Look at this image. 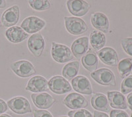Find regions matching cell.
<instances>
[{
	"instance_id": "5bb4252c",
	"label": "cell",
	"mask_w": 132,
	"mask_h": 117,
	"mask_svg": "<svg viewBox=\"0 0 132 117\" xmlns=\"http://www.w3.org/2000/svg\"><path fill=\"white\" fill-rule=\"evenodd\" d=\"M25 89L27 91L34 92L35 93L47 92L49 90L48 82L45 78L41 76H35L30 78Z\"/></svg>"
},
{
	"instance_id": "836d02e7",
	"label": "cell",
	"mask_w": 132,
	"mask_h": 117,
	"mask_svg": "<svg viewBox=\"0 0 132 117\" xmlns=\"http://www.w3.org/2000/svg\"><path fill=\"white\" fill-rule=\"evenodd\" d=\"M5 6H6L5 1H4V0H0V9L5 7Z\"/></svg>"
},
{
	"instance_id": "484cf974",
	"label": "cell",
	"mask_w": 132,
	"mask_h": 117,
	"mask_svg": "<svg viewBox=\"0 0 132 117\" xmlns=\"http://www.w3.org/2000/svg\"><path fill=\"white\" fill-rule=\"evenodd\" d=\"M121 92L123 95L132 92V75L128 76L123 80L121 85Z\"/></svg>"
},
{
	"instance_id": "4fadbf2b",
	"label": "cell",
	"mask_w": 132,
	"mask_h": 117,
	"mask_svg": "<svg viewBox=\"0 0 132 117\" xmlns=\"http://www.w3.org/2000/svg\"><path fill=\"white\" fill-rule=\"evenodd\" d=\"M67 7L69 13L76 17H82L88 13L90 8L89 3L85 1H68Z\"/></svg>"
},
{
	"instance_id": "cb8c5ba5",
	"label": "cell",
	"mask_w": 132,
	"mask_h": 117,
	"mask_svg": "<svg viewBox=\"0 0 132 117\" xmlns=\"http://www.w3.org/2000/svg\"><path fill=\"white\" fill-rule=\"evenodd\" d=\"M118 70L121 78H126L132 71V59L126 58L120 61L118 65Z\"/></svg>"
},
{
	"instance_id": "d590c367",
	"label": "cell",
	"mask_w": 132,
	"mask_h": 117,
	"mask_svg": "<svg viewBox=\"0 0 132 117\" xmlns=\"http://www.w3.org/2000/svg\"><path fill=\"white\" fill-rule=\"evenodd\" d=\"M2 22L0 21V28L2 27Z\"/></svg>"
},
{
	"instance_id": "1f68e13d",
	"label": "cell",
	"mask_w": 132,
	"mask_h": 117,
	"mask_svg": "<svg viewBox=\"0 0 132 117\" xmlns=\"http://www.w3.org/2000/svg\"><path fill=\"white\" fill-rule=\"evenodd\" d=\"M127 105H128V107H129V109L132 111V92L129 93V95L127 97Z\"/></svg>"
},
{
	"instance_id": "5b68a950",
	"label": "cell",
	"mask_w": 132,
	"mask_h": 117,
	"mask_svg": "<svg viewBox=\"0 0 132 117\" xmlns=\"http://www.w3.org/2000/svg\"><path fill=\"white\" fill-rule=\"evenodd\" d=\"M48 87L53 93L59 95L64 94L72 90L69 82L61 76H56L50 78L48 81Z\"/></svg>"
},
{
	"instance_id": "8d00e7d4",
	"label": "cell",
	"mask_w": 132,
	"mask_h": 117,
	"mask_svg": "<svg viewBox=\"0 0 132 117\" xmlns=\"http://www.w3.org/2000/svg\"><path fill=\"white\" fill-rule=\"evenodd\" d=\"M58 117H68V116H58Z\"/></svg>"
},
{
	"instance_id": "ac0fdd59",
	"label": "cell",
	"mask_w": 132,
	"mask_h": 117,
	"mask_svg": "<svg viewBox=\"0 0 132 117\" xmlns=\"http://www.w3.org/2000/svg\"><path fill=\"white\" fill-rule=\"evenodd\" d=\"M108 103L110 107L116 109H126L128 108L125 96L118 92H108Z\"/></svg>"
},
{
	"instance_id": "e575fe53",
	"label": "cell",
	"mask_w": 132,
	"mask_h": 117,
	"mask_svg": "<svg viewBox=\"0 0 132 117\" xmlns=\"http://www.w3.org/2000/svg\"><path fill=\"white\" fill-rule=\"evenodd\" d=\"M0 117H12V116H11L9 115V114H0Z\"/></svg>"
},
{
	"instance_id": "d4e9b609",
	"label": "cell",
	"mask_w": 132,
	"mask_h": 117,
	"mask_svg": "<svg viewBox=\"0 0 132 117\" xmlns=\"http://www.w3.org/2000/svg\"><path fill=\"white\" fill-rule=\"evenodd\" d=\"M29 4L34 10L45 11L50 8V2L48 0H32L29 1Z\"/></svg>"
},
{
	"instance_id": "8992f818",
	"label": "cell",
	"mask_w": 132,
	"mask_h": 117,
	"mask_svg": "<svg viewBox=\"0 0 132 117\" xmlns=\"http://www.w3.org/2000/svg\"><path fill=\"white\" fill-rule=\"evenodd\" d=\"M7 106L13 112L18 114L31 113L30 103L23 97H15L7 101Z\"/></svg>"
},
{
	"instance_id": "d6a6232c",
	"label": "cell",
	"mask_w": 132,
	"mask_h": 117,
	"mask_svg": "<svg viewBox=\"0 0 132 117\" xmlns=\"http://www.w3.org/2000/svg\"><path fill=\"white\" fill-rule=\"evenodd\" d=\"M94 117H109L108 114L106 113H101L99 111H95L94 112Z\"/></svg>"
},
{
	"instance_id": "44dd1931",
	"label": "cell",
	"mask_w": 132,
	"mask_h": 117,
	"mask_svg": "<svg viewBox=\"0 0 132 117\" xmlns=\"http://www.w3.org/2000/svg\"><path fill=\"white\" fill-rule=\"evenodd\" d=\"M92 107L98 111L108 113L110 111L108 98L102 93H95L90 99Z\"/></svg>"
},
{
	"instance_id": "4316f807",
	"label": "cell",
	"mask_w": 132,
	"mask_h": 117,
	"mask_svg": "<svg viewBox=\"0 0 132 117\" xmlns=\"http://www.w3.org/2000/svg\"><path fill=\"white\" fill-rule=\"evenodd\" d=\"M68 116L69 117H93V115L89 111L82 109L69 111Z\"/></svg>"
},
{
	"instance_id": "30bf717a",
	"label": "cell",
	"mask_w": 132,
	"mask_h": 117,
	"mask_svg": "<svg viewBox=\"0 0 132 117\" xmlns=\"http://www.w3.org/2000/svg\"><path fill=\"white\" fill-rule=\"evenodd\" d=\"M20 17V9L18 5H13L3 12L2 23L5 27H13L18 23Z\"/></svg>"
},
{
	"instance_id": "4dcf8cb0",
	"label": "cell",
	"mask_w": 132,
	"mask_h": 117,
	"mask_svg": "<svg viewBox=\"0 0 132 117\" xmlns=\"http://www.w3.org/2000/svg\"><path fill=\"white\" fill-rule=\"evenodd\" d=\"M8 109V106L4 101L0 99V114L6 112Z\"/></svg>"
},
{
	"instance_id": "9c48e42d",
	"label": "cell",
	"mask_w": 132,
	"mask_h": 117,
	"mask_svg": "<svg viewBox=\"0 0 132 117\" xmlns=\"http://www.w3.org/2000/svg\"><path fill=\"white\" fill-rule=\"evenodd\" d=\"M63 104L71 109L78 110L88 106V101L84 97L77 93H71L65 97Z\"/></svg>"
},
{
	"instance_id": "9a60e30c",
	"label": "cell",
	"mask_w": 132,
	"mask_h": 117,
	"mask_svg": "<svg viewBox=\"0 0 132 117\" xmlns=\"http://www.w3.org/2000/svg\"><path fill=\"white\" fill-rule=\"evenodd\" d=\"M71 84L73 90L78 93L85 95H91L93 93L90 81L85 76H77L72 80Z\"/></svg>"
},
{
	"instance_id": "f546056e",
	"label": "cell",
	"mask_w": 132,
	"mask_h": 117,
	"mask_svg": "<svg viewBox=\"0 0 132 117\" xmlns=\"http://www.w3.org/2000/svg\"><path fill=\"white\" fill-rule=\"evenodd\" d=\"M110 117H129L128 114L122 110H112L110 114Z\"/></svg>"
},
{
	"instance_id": "8fae6325",
	"label": "cell",
	"mask_w": 132,
	"mask_h": 117,
	"mask_svg": "<svg viewBox=\"0 0 132 117\" xmlns=\"http://www.w3.org/2000/svg\"><path fill=\"white\" fill-rule=\"evenodd\" d=\"M31 99L34 105L40 109H47L51 107L56 100L49 93L42 92L40 93H32Z\"/></svg>"
},
{
	"instance_id": "3957f363",
	"label": "cell",
	"mask_w": 132,
	"mask_h": 117,
	"mask_svg": "<svg viewBox=\"0 0 132 117\" xmlns=\"http://www.w3.org/2000/svg\"><path fill=\"white\" fill-rule=\"evenodd\" d=\"M90 77L96 83L105 86H115L116 79L114 73L110 69L102 68L90 74Z\"/></svg>"
},
{
	"instance_id": "83f0119b",
	"label": "cell",
	"mask_w": 132,
	"mask_h": 117,
	"mask_svg": "<svg viewBox=\"0 0 132 117\" xmlns=\"http://www.w3.org/2000/svg\"><path fill=\"white\" fill-rule=\"evenodd\" d=\"M122 46L125 52L132 56V38H126L122 40Z\"/></svg>"
},
{
	"instance_id": "6da1fadb",
	"label": "cell",
	"mask_w": 132,
	"mask_h": 117,
	"mask_svg": "<svg viewBox=\"0 0 132 117\" xmlns=\"http://www.w3.org/2000/svg\"><path fill=\"white\" fill-rule=\"evenodd\" d=\"M51 54L53 59L59 63H64L73 59L71 50L66 45L52 42Z\"/></svg>"
},
{
	"instance_id": "ffe728a7",
	"label": "cell",
	"mask_w": 132,
	"mask_h": 117,
	"mask_svg": "<svg viewBox=\"0 0 132 117\" xmlns=\"http://www.w3.org/2000/svg\"><path fill=\"white\" fill-rule=\"evenodd\" d=\"M5 36L9 42L16 44L25 40L29 35L19 26H13L7 30Z\"/></svg>"
},
{
	"instance_id": "277c9868",
	"label": "cell",
	"mask_w": 132,
	"mask_h": 117,
	"mask_svg": "<svg viewBox=\"0 0 132 117\" xmlns=\"http://www.w3.org/2000/svg\"><path fill=\"white\" fill-rule=\"evenodd\" d=\"M11 69L16 76L21 78H29L36 72L34 65L26 60L14 62L11 65Z\"/></svg>"
},
{
	"instance_id": "7c38bea8",
	"label": "cell",
	"mask_w": 132,
	"mask_h": 117,
	"mask_svg": "<svg viewBox=\"0 0 132 117\" xmlns=\"http://www.w3.org/2000/svg\"><path fill=\"white\" fill-rule=\"evenodd\" d=\"M100 60L105 65L116 66L118 64V56L117 52L112 47H104L98 52Z\"/></svg>"
},
{
	"instance_id": "2e32d148",
	"label": "cell",
	"mask_w": 132,
	"mask_h": 117,
	"mask_svg": "<svg viewBox=\"0 0 132 117\" xmlns=\"http://www.w3.org/2000/svg\"><path fill=\"white\" fill-rule=\"evenodd\" d=\"M90 23L95 28L100 30L102 33H107L109 31V20L102 13L96 12L91 15Z\"/></svg>"
},
{
	"instance_id": "7a4b0ae2",
	"label": "cell",
	"mask_w": 132,
	"mask_h": 117,
	"mask_svg": "<svg viewBox=\"0 0 132 117\" xmlns=\"http://www.w3.org/2000/svg\"><path fill=\"white\" fill-rule=\"evenodd\" d=\"M66 30L72 35H81L88 30V26L82 19L77 17H65Z\"/></svg>"
},
{
	"instance_id": "e0dca14e",
	"label": "cell",
	"mask_w": 132,
	"mask_h": 117,
	"mask_svg": "<svg viewBox=\"0 0 132 117\" xmlns=\"http://www.w3.org/2000/svg\"><path fill=\"white\" fill-rule=\"evenodd\" d=\"M89 38L84 36L77 39L71 45V52L75 57L80 59L89 49Z\"/></svg>"
},
{
	"instance_id": "7402d4cb",
	"label": "cell",
	"mask_w": 132,
	"mask_h": 117,
	"mask_svg": "<svg viewBox=\"0 0 132 117\" xmlns=\"http://www.w3.org/2000/svg\"><path fill=\"white\" fill-rule=\"evenodd\" d=\"M106 39L105 35L98 30H94L90 33V43L93 50L100 51L105 45Z\"/></svg>"
},
{
	"instance_id": "ba28073f",
	"label": "cell",
	"mask_w": 132,
	"mask_h": 117,
	"mask_svg": "<svg viewBox=\"0 0 132 117\" xmlns=\"http://www.w3.org/2000/svg\"><path fill=\"white\" fill-rule=\"evenodd\" d=\"M46 22L37 17H29L22 22L21 28L28 34H36L46 26Z\"/></svg>"
},
{
	"instance_id": "74e56055",
	"label": "cell",
	"mask_w": 132,
	"mask_h": 117,
	"mask_svg": "<svg viewBox=\"0 0 132 117\" xmlns=\"http://www.w3.org/2000/svg\"><path fill=\"white\" fill-rule=\"evenodd\" d=\"M131 117H132V113H131Z\"/></svg>"
},
{
	"instance_id": "d6986e66",
	"label": "cell",
	"mask_w": 132,
	"mask_h": 117,
	"mask_svg": "<svg viewBox=\"0 0 132 117\" xmlns=\"http://www.w3.org/2000/svg\"><path fill=\"white\" fill-rule=\"evenodd\" d=\"M81 63L82 66L89 72H95L97 69L98 60L96 53L92 49H89L82 57Z\"/></svg>"
},
{
	"instance_id": "f1b7e54d",
	"label": "cell",
	"mask_w": 132,
	"mask_h": 117,
	"mask_svg": "<svg viewBox=\"0 0 132 117\" xmlns=\"http://www.w3.org/2000/svg\"><path fill=\"white\" fill-rule=\"evenodd\" d=\"M34 117H53L52 114L46 110L36 109L33 113Z\"/></svg>"
},
{
	"instance_id": "52a82bcc",
	"label": "cell",
	"mask_w": 132,
	"mask_h": 117,
	"mask_svg": "<svg viewBox=\"0 0 132 117\" xmlns=\"http://www.w3.org/2000/svg\"><path fill=\"white\" fill-rule=\"evenodd\" d=\"M27 45L33 55L35 57H40L45 47V41L41 34H34L29 38Z\"/></svg>"
},
{
	"instance_id": "603a6c76",
	"label": "cell",
	"mask_w": 132,
	"mask_h": 117,
	"mask_svg": "<svg viewBox=\"0 0 132 117\" xmlns=\"http://www.w3.org/2000/svg\"><path fill=\"white\" fill-rule=\"evenodd\" d=\"M80 64L79 61H73L65 65L62 71L63 77L68 80H71L77 75L79 70Z\"/></svg>"
}]
</instances>
